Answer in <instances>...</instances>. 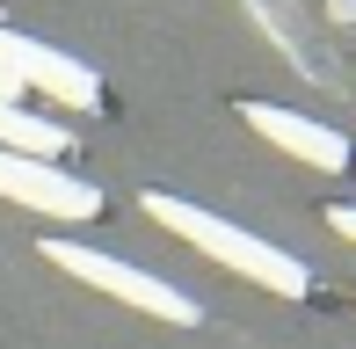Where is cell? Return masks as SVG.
Returning a JSON list of instances; mask_svg holds the SVG:
<instances>
[{"label":"cell","instance_id":"9c48e42d","mask_svg":"<svg viewBox=\"0 0 356 349\" xmlns=\"http://www.w3.org/2000/svg\"><path fill=\"white\" fill-rule=\"evenodd\" d=\"M327 15L334 22H356V0H327Z\"/></svg>","mask_w":356,"mask_h":349},{"label":"cell","instance_id":"52a82bcc","mask_svg":"<svg viewBox=\"0 0 356 349\" xmlns=\"http://www.w3.org/2000/svg\"><path fill=\"white\" fill-rule=\"evenodd\" d=\"M327 226L342 233V241H356V204H334V211H327Z\"/></svg>","mask_w":356,"mask_h":349},{"label":"cell","instance_id":"3957f363","mask_svg":"<svg viewBox=\"0 0 356 349\" xmlns=\"http://www.w3.org/2000/svg\"><path fill=\"white\" fill-rule=\"evenodd\" d=\"M0 197L29 204L44 218H102V189L88 174H66L58 161H37V153H0Z\"/></svg>","mask_w":356,"mask_h":349},{"label":"cell","instance_id":"7a4b0ae2","mask_svg":"<svg viewBox=\"0 0 356 349\" xmlns=\"http://www.w3.org/2000/svg\"><path fill=\"white\" fill-rule=\"evenodd\" d=\"M44 262H58L66 277L95 284V291L124 298V306H138V313H153V320L197 327V298H189V291H175V284H160L153 269H131V262L102 255V247H80V241H44Z\"/></svg>","mask_w":356,"mask_h":349},{"label":"cell","instance_id":"277c9868","mask_svg":"<svg viewBox=\"0 0 356 349\" xmlns=\"http://www.w3.org/2000/svg\"><path fill=\"white\" fill-rule=\"evenodd\" d=\"M0 66H8L22 88H44L58 109H80V117L102 109V81H95L80 58L51 51V44H37V37H22V29H0Z\"/></svg>","mask_w":356,"mask_h":349},{"label":"cell","instance_id":"ba28073f","mask_svg":"<svg viewBox=\"0 0 356 349\" xmlns=\"http://www.w3.org/2000/svg\"><path fill=\"white\" fill-rule=\"evenodd\" d=\"M15 95H22V81H15V73L0 66V102H15Z\"/></svg>","mask_w":356,"mask_h":349},{"label":"cell","instance_id":"5b68a950","mask_svg":"<svg viewBox=\"0 0 356 349\" xmlns=\"http://www.w3.org/2000/svg\"><path fill=\"white\" fill-rule=\"evenodd\" d=\"M240 117L254 124V131L269 138V146H284L291 161H305V168H320V174H342L349 168V138L334 131V124H320V117H298V109H277V102H240Z\"/></svg>","mask_w":356,"mask_h":349},{"label":"cell","instance_id":"6da1fadb","mask_svg":"<svg viewBox=\"0 0 356 349\" xmlns=\"http://www.w3.org/2000/svg\"><path fill=\"white\" fill-rule=\"evenodd\" d=\"M145 218H153V226H168L175 241L204 247L211 262L240 269V277H248L254 291H277V298H305V284H313L298 255H284V247H269L262 233H240L233 218L204 211V204H189V197H168V189H153V197H145Z\"/></svg>","mask_w":356,"mask_h":349},{"label":"cell","instance_id":"8992f818","mask_svg":"<svg viewBox=\"0 0 356 349\" xmlns=\"http://www.w3.org/2000/svg\"><path fill=\"white\" fill-rule=\"evenodd\" d=\"M0 153H37V161H58L66 153V131L51 117H29V109L0 102Z\"/></svg>","mask_w":356,"mask_h":349}]
</instances>
